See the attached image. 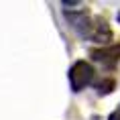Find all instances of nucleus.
<instances>
[{"label": "nucleus", "instance_id": "nucleus-1", "mask_svg": "<svg viewBox=\"0 0 120 120\" xmlns=\"http://www.w3.org/2000/svg\"><path fill=\"white\" fill-rule=\"evenodd\" d=\"M63 16L82 39H90L94 43H100L102 47L112 41V31L102 16H92L83 10H65Z\"/></svg>", "mask_w": 120, "mask_h": 120}, {"label": "nucleus", "instance_id": "nucleus-2", "mask_svg": "<svg viewBox=\"0 0 120 120\" xmlns=\"http://www.w3.org/2000/svg\"><path fill=\"white\" fill-rule=\"evenodd\" d=\"M94 67L88 63V61H75V63L69 67V73H67V77H69V86L73 92H82L86 86H90V83L94 82Z\"/></svg>", "mask_w": 120, "mask_h": 120}, {"label": "nucleus", "instance_id": "nucleus-3", "mask_svg": "<svg viewBox=\"0 0 120 120\" xmlns=\"http://www.w3.org/2000/svg\"><path fill=\"white\" fill-rule=\"evenodd\" d=\"M90 57L94 59L96 63H100L102 67L114 69L120 61V43L106 45V47H100V49H92L90 51Z\"/></svg>", "mask_w": 120, "mask_h": 120}, {"label": "nucleus", "instance_id": "nucleus-4", "mask_svg": "<svg viewBox=\"0 0 120 120\" xmlns=\"http://www.w3.org/2000/svg\"><path fill=\"white\" fill-rule=\"evenodd\" d=\"M114 86H116L114 79L108 77V79H102L100 83H96V90H98V94H110V92L114 90Z\"/></svg>", "mask_w": 120, "mask_h": 120}, {"label": "nucleus", "instance_id": "nucleus-5", "mask_svg": "<svg viewBox=\"0 0 120 120\" xmlns=\"http://www.w3.org/2000/svg\"><path fill=\"white\" fill-rule=\"evenodd\" d=\"M108 120H120V106L116 108V110H114L110 116H108Z\"/></svg>", "mask_w": 120, "mask_h": 120}, {"label": "nucleus", "instance_id": "nucleus-6", "mask_svg": "<svg viewBox=\"0 0 120 120\" xmlns=\"http://www.w3.org/2000/svg\"><path fill=\"white\" fill-rule=\"evenodd\" d=\"M118 20H120V16H118Z\"/></svg>", "mask_w": 120, "mask_h": 120}]
</instances>
